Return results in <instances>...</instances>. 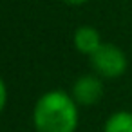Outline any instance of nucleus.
<instances>
[{"mask_svg":"<svg viewBox=\"0 0 132 132\" xmlns=\"http://www.w3.org/2000/svg\"><path fill=\"white\" fill-rule=\"evenodd\" d=\"M78 103L60 89L44 92L33 109V125L36 132H76Z\"/></svg>","mask_w":132,"mask_h":132,"instance_id":"f257e3e1","label":"nucleus"},{"mask_svg":"<svg viewBox=\"0 0 132 132\" xmlns=\"http://www.w3.org/2000/svg\"><path fill=\"white\" fill-rule=\"evenodd\" d=\"M90 65L100 78H119L128 67L127 54L114 44H101L90 56Z\"/></svg>","mask_w":132,"mask_h":132,"instance_id":"f03ea898","label":"nucleus"},{"mask_svg":"<svg viewBox=\"0 0 132 132\" xmlns=\"http://www.w3.org/2000/svg\"><path fill=\"white\" fill-rule=\"evenodd\" d=\"M71 96L81 107L96 105L101 100V96H103V81H101V78L96 76V74H83V76H80L74 81L72 89H71Z\"/></svg>","mask_w":132,"mask_h":132,"instance_id":"7ed1b4c3","label":"nucleus"},{"mask_svg":"<svg viewBox=\"0 0 132 132\" xmlns=\"http://www.w3.org/2000/svg\"><path fill=\"white\" fill-rule=\"evenodd\" d=\"M72 42H74L76 51L81 53V54H87V56H92L100 49V45L103 44L98 29L92 27V26H80L74 31Z\"/></svg>","mask_w":132,"mask_h":132,"instance_id":"20e7f679","label":"nucleus"},{"mask_svg":"<svg viewBox=\"0 0 132 132\" xmlns=\"http://www.w3.org/2000/svg\"><path fill=\"white\" fill-rule=\"evenodd\" d=\"M103 132H132V112L118 110L110 114L103 125Z\"/></svg>","mask_w":132,"mask_h":132,"instance_id":"39448f33","label":"nucleus"},{"mask_svg":"<svg viewBox=\"0 0 132 132\" xmlns=\"http://www.w3.org/2000/svg\"><path fill=\"white\" fill-rule=\"evenodd\" d=\"M6 103H7V87H6V81L2 80V76H0V114L4 112Z\"/></svg>","mask_w":132,"mask_h":132,"instance_id":"423d86ee","label":"nucleus"},{"mask_svg":"<svg viewBox=\"0 0 132 132\" xmlns=\"http://www.w3.org/2000/svg\"><path fill=\"white\" fill-rule=\"evenodd\" d=\"M63 2H65L67 6H83V4L89 2V0H63Z\"/></svg>","mask_w":132,"mask_h":132,"instance_id":"0eeeda50","label":"nucleus"}]
</instances>
